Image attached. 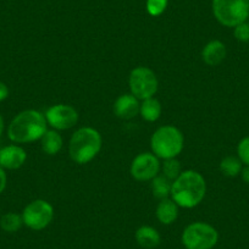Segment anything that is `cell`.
Segmentation results:
<instances>
[{
	"instance_id": "6da1fadb",
	"label": "cell",
	"mask_w": 249,
	"mask_h": 249,
	"mask_svg": "<svg viewBox=\"0 0 249 249\" xmlns=\"http://www.w3.org/2000/svg\"><path fill=\"white\" fill-rule=\"evenodd\" d=\"M205 193L207 183L204 177L195 170H186L172 182L170 197L178 207L192 209L203 202Z\"/></svg>"
},
{
	"instance_id": "7a4b0ae2",
	"label": "cell",
	"mask_w": 249,
	"mask_h": 249,
	"mask_svg": "<svg viewBox=\"0 0 249 249\" xmlns=\"http://www.w3.org/2000/svg\"><path fill=\"white\" fill-rule=\"evenodd\" d=\"M45 115L38 110H23L11 120L8 127V137L16 144L32 143L40 140L47 132Z\"/></svg>"
},
{
	"instance_id": "3957f363",
	"label": "cell",
	"mask_w": 249,
	"mask_h": 249,
	"mask_svg": "<svg viewBox=\"0 0 249 249\" xmlns=\"http://www.w3.org/2000/svg\"><path fill=\"white\" fill-rule=\"evenodd\" d=\"M103 138L99 131L93 127H81L73 132L69 143L71 160L78 165L92 161L102 150Z\"/></svg>"
},
{
	"instance_id": "277c9868",
	"label": "cell",
	"mask_w": 249,
	"mask_h": 249,
	"mask_svg": "<svg viewBox=\"0 0 249 249\" xmlns=\"http://www.w3.org/2000/svg\"><path fill=\"white\" fill-rule=\"evenodd\" d=\"M183 135L172 124H165L159 127L150 138L152 153L162 160L177 158L183 150Z\"/></svg>"
},
{
	"instance_id": "5b68a950",
	"label": "cell",
	"mask_w": 249,
	"mask_h": 249,
	"mask_svg": "<svg viewBox=\"0 0 249 249\" xmlns=\"http://www.w3.org/2000/svg\"><path fill=\"white\" fill-rule=\"evenodd\" d=\"M181 241L186 249H213L219 242V232L208 222H192L183 230Z\"/></svg>"
},
{
	"instance_id": "8992f818",
	"label": "cell",
	"mask_w": 249,
	"mask_h": 249,
	"mask_svg": "<svg viewBox=\"0 0 249 249\" xmlns=\"http://www.w3.org/2000/svg\"><path fill=\"white\" fill-rule=\"evenodd\" d=\"M213 14L220 25L236 27L249 16V0H213Z\"/></svg>"
},
{
	"instance_id": "52a82bcc",
	"label": "cell",
	"mask_w": 249,
	"mask_h": 249,
	"mask_svg": "<svg viewBox=\"0 0 249 249\" xmlns=\"http://www.w3.org/2000/svg\"><path fill=\"white\" fill-rule=\"evenodd\" d=\"M128 85L131 94L135 95L138 100H144L157 94L159 81L152 69L138 66L131 71Z\"/></svg>"
},
{
	"instance_id": "ba28073f",
	"label": "cell",
	"mask_w": 249,
	"mask_h": 249,
	"mask_svg": "<svg viewBox=\"0 0 249 249\" xmlns=\"http://www.w3.org/2000/svg\"><path fill=\"white\" fill-rule=\"evenodd\" d=\"M23 225L33 231H42L52 224L54 208L44 199H36L28 203L22 212Z\"/></svg>"
},
{
	"instance_id": "9c48e42d",
	"label": "cell",
	"mask_w": 249,
	"mask_h": 249,
	"mask_svg": "<svg viewBox=\"0 0 249 249\" xmlns=\"http://www.w3.org/2000/svg\"><path fill=\"white\" fill-rule=\"evenodd\" d=\"M45 119L53 130H70L78 122V112L68 104H55L45 111Z\"/></svg>"
},
{
	"instance_id": "30bf717a",
	"label": "cell",
	"mask_w": 249,
	"mask_h": 249,
	"mask_svg": "<svg viewBox=\"0 0 249 249\" xmlns=\"http://www.w3.org/2000/svg\"><path fill=\"white\" fill-rule=\"evenodd\" d=\"M161 165L159 158L155 157L153 153H141L131 164V176L137 181H152L155 176L159 175Z\"/></svg>"
},
{
	"instance_id": "8fae6325",
	"label": "cell",
	"mask_w": 249,
	"mask_h": 249,
	"mask_svg": "<svg viewBox=\"0 0 249 249\" xmlns=\"http://www.w3.org/2000/svg\"><path fill=\"white\" fill-rule=\"evenodd\" d=\"M27 160V153L18 144L6 145L0 149V166L4 170H18Z\"/></svg>"
},
{
	"instance_id": "7c38bea8",
	"label": "cell",
	"mask_w": 249,
	"mask_h": 249,
	"mask_svg": "<svg viewBox=\"0 0 249 249\" xmlns=\"http://www.w3.org/2000/svg\"><path fill=\"white\" fill-rule=\"evenodd\" d=\"M141 103L137 98L131 93L122 94L115 100L114 103V114L119 119L131 120L140 114Z\"/></svg>"
},
{
	"instance_id": "4fadbf2b",
	"label": "cell",
	"mask_w": 249,
	"mask_h": 249,
	"mask_svg": "<svg viewBox=\"0 0 249 249\" xmlns=\"http://www.w3.org/2000/svg\"><path fill=\"white\" fill-rule=\"evenodd\" d=\"M227 49L226 45L221 40H210L205 44L202 50V59L203 61L209 66L220 65L225 59H226Z\"/></svg>"
},
{
	"instance_id": "5bb4252c",
	"label": "cell",
	"mask_w": 249,
	"mask_h": 249,
	"mask_svg": "<svg viewBox=\"0 0 249 249\" xmlns=\"http://www.w3.org/2000/svg\"><path fill=\"white\" fill-rule=\"evenodd\" d=\"M155 215L160 224L162 225H171L178 217V205L171 199V198H165L160 200L158 204Z\"/></svg>"
},
{
	"instance_id": "9a60e30c",
	"label": "cell",
	"mask_w": 249,
	"mask_h": 249,
	"mask_svg": "<svg viewBox=\"0 0 249 249\" xmlns=\"http://www.w3.org/2000/svg\"><path fill=\"white\" fill-rule=\"evenodd\" d=\"M135 238L136 242L138 243V246L142 247V248L144 249L157 248L160 244V242H161V236H160V233L158 232V230L152 226H148V225L141 226L140 229L136 231Z\"/></svg>"
},
{
	"instance_id": "2e32d148",
	"label": "cell",
	"mask_w": 249,
	"mask_h": 249,
	"mask_svg": "<svg viewBox=\"0 0 249 249\" xmlns=\"http://www.w3.org/2000/svg\"><path fill=\"white\" fill-rule=\"evenodd\" d=\"M40 142H42V150L47 155H56L64 145L61 135L56 130H47V132L40 138Z\"/></svg>"
},
{
	"instance_id": "e0dca14e",
	"label": "cell",
	"mask_w": 249,
	"mask_h": 249,
	"mask_svg": "<svg viewBox=\"0 0 249 249\" xmlns=\"http://www.w3.org/2000/svg\"><path fill=\"white\" fill-rule=\"evenodd\" d=\"M162 107L161 103L157 98H148V99L142 100L140 107V115L143 120L148 122H155L161 116Z\"/></svg>"
},
{
	"instance_id": "ac0fdd59",
	"label": "cell",
	"mask_w": 249,
	"mask_h": 249,
	"mask_svg": "<svg viewBox=\"0 0 249 249\" xmlns=\"http://www.w3.org/2000/svg\"><path fill=\"white\" fill-rule=\"evenodd\" d=\"M172 181L164 176V175H158L152 179V192L154 197L159 198L160 200L169 198L171 195Z\"/></svg>"
},
{
	"instance_id": "d6986e66",
	"label": "cell",
	"mask_w": 249,
	"mask_h": 249,
	"mask_svg": "<svg viewBox=\"0 0 249 249\" xmlns=\"http://www.w3.org/2000/svg\"><path fill=\"white\" fill-rule=\"evenodd\" d=\"M23 226L22 215L16 213H6L0 217V227L4 232L15 233Z\"/></svg>"
},
{
	"instance_id": "ffe728a7",
	"label": "cell",
	"mask_w": 249,
	"mask_h": 249,
	"mask_svg": "<svg viewBox=\"0 0 249 249\" xmlns=\"http://www.w3.org/2000/svg\"><path fill=\"white\" fill-rule=\"evenodd\" d=\"M242 161L238 159V157H230L224 158L220 162V171L222 172V175L227 177H236L238 175H241L242 171Z\"/></svg>"
},
{
	"instance_id": "44dd1931",
	"label": "cell",
	"mask_w": 249,
	"mask_h": 249,
	"mask_svg": "<svg viewBox=\"0 0 249 249\" xmlns=\"http://www.w3.org/2000/svg\"><path fill=\"white\" fill-rule=\"evenodd\" d=\"M160 170H161L162 175L172 182H174L182 172L181 164H179V161L176 159V158L164 160V164H162L161 169Z\"/></svg>"
},
{
	"instance_id": "7402d4cb",
	"label": "cell",
	"mask_w": 249,
	"mask_h": 249,
	"mask_svg": "<svg viewBox=\"0 0 249 249\" xmlns=\"http://www.w3.org/2000/svg\"><path fill=\"white\" fill-rule=\"evenodd\" d=\"M169 0H147V11L150 16H160L167 8Z\"/></svg>"
},
{
	"instance_id": "603a6c76",
	"label": "cell",
	"mask_w": 249,
	"mask_h": 249,
	"mask_svg": "<svg viewBox=\"0 0 249 249\" xmlns=\"http://www.w3.org/2000/svg\"><path fill=\"white\" fill-rule=\"evenodd\" d=\"M237 157L241 160L242 164L249 166V136L239 141L237 145Z\"/></svg>"
},
{
	"instance_id": "cb8c5ba5",
	"label": "cell",
	"mask_w": 249,
	"mask_h": 249,
	"mask_svg": "<svg viewBox=\"0 0 249 249\" xmlns=\"http://www.w3.org/2000/svg\"><path fill=\"white\" fill-rule=\"evenodd\" d=\"M233 35L234 38L239 42L247 43L249 42V23L247 22H242L239 25H237L236 27H233Z\"/></svg>"
},
{
	"instance_id": "d4e9b609",
	"label": "cell",
	"mask_w": 249,
	"mask_h": 249,
	"mask_svg": "<svg viewBox=\"0 0 249 249\" xmlns=\"http://www.w3.org/2000/svg\"><path fill=\"white\" fill-rule=\"evenodd\" d=\"M6 183H8V176L5 174V170L0 166V195L5 191Z\"/></svg>"
},
{
	"instance_id": "484cf974",
	"label": "cell",
	"mask_w": 249,
	"mask_h": 249,
	"mask_svg": "<svg viewBox=\"0 0 249 249\" xmlns=\"http://www.w3.org/2000/svg\"><path fill=\"white\" fill-rule=\"evenodd\" d=\"M9 97V88L4 82L0 81V102H4Z\"/></svg>"
},
{
	"instance_id": "4316f807",
	"label": "cell",
	"mask_w": 249,
	"mask_h": 249,
	"mask_svg": "<svg viewBox=\"0 0 249 249\" xmlns=\"http://www.w3.org/2000/svg\"><path fill=\"white\" fill-rule=\"evenodd\" d=\"M241 177H242V179H243L244 183L249 184V166H248V165H246V166L242 169Z\"/></svg>"
},
{
	"instance_id": "83f0119b",
	"label": "cell",
	"mask_w": 249,
	"mask_h": 249,
	"mask_svg": "<svg viewBox=\"0 0 249 249\" xmlns=\"http://www.w3.org/2000/svg\"><path fill=\"white\" fill-rule=\"evenodd\" d=\"M4 127H5V126H4V119L3 116H1V114H0V136L3 135Z\"/></svg>"
},
{
	"instance_id": "f1b7e54d",
	"label": "cell",
	"mask_w": 249,
	"mask_h": 249,
	"mask_svg": "<svg viewBox=\"0 0 249 249\" xmlns=\"http://www.w3.org/2000/svg\"><path fill=\"white\" fill-rule=\"evenodd\" d=\"M248 20H249V16H248Z\"/></svg>"
}]
</instances>
